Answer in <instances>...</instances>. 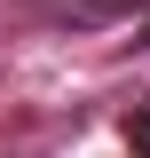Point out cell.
<instances>
[{
	"mask_svg": "<svg viewBox=\"0 0 150 158\" xmlns=\"http://www.w3.org/2000/svg\"><path fill=\"white\" fill-rule=\"evenodd\" d=\"M127 142H142V150H150V118H127Z\"/></svg>",
	"mask_w": 150,
	"mask_h": 158,
	"instance_id": "cell-1",
	"label": "cell"
},
{
	"mask_svg": "<svg viewBox=\"0 0 150 158\" xmlns=\"http://www.w3.org/2000/svg\"><path fill=\"white\" fill-rule=\"evenodd\" d=\"M142 48H150V24H142Z\"/></svg>",
	"mask_w": 150,
	"mask_h": 158,
	"instance_id": "cell-2",
	"label": "cell"
}]
</instances>
